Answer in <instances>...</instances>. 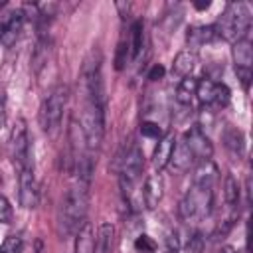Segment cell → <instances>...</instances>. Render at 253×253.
I'll return each mask as SVG.
<instances>
[{
    "label": "cell",
    "instance_id": "1",
    "mask_svg": "<svg viewBox=\"0 0 253 253\" xmlns=\"http://www.w3.org/2000/svg\"><path fill=\"white\" fill-rule=\"evenodd\" d=\"M101 59L89 57L83 61L79 73V95H81V130L87 148L99 150L105 136V85L101 73Z\"/></svg>",
    "mask_w": 253,
    "mask_h": 253
},
{
    "label": "cell",
    "instance_id": "2",
    "mask_svg": "<svg viewBox=\"0 0 253 253\" xmlns=\"http://www.w3.org/2000/svg\"><path fill=\"white\" fill-rule=\"evenodd\" d=\"M89 206V184L73 178V184L61 194L57 206V231L61 235L75 233L87 215Z\"/></svg>",
    "mask_w": 253,
    "mask_h": 253
},
{
    "label": "cell",
    "instance_id": "3",
    "mask_svg": "<svg viewBox=\"0 0 253 253\" xmlns=\"http://www.w3.org/2000/svg\"><path fill=\"white\" fill-rule=\"evenodd\" d=\"M144 168V156L142 150L138 146V142H134V138H128L123 142L117 160H115V170L119 172V182H121V190L125 194V200H128V204H132V194H134V186L142 174Z\"/></svg>",
    "mask_w": 253,
    "mask_h": 253
},
{
    "label": "cell",
    "instance_id": "4",
    "mask_svg": "<svg viewBox=\"0 0 253 253\" xmlns=\"http://www.w3.org/2000/svg\"><path fill=\"white\" fill-rule=\"evenodd\" d=\"M213 206V182L194 180L192 188L180 202V215L188 223H198L206 219Z\"/></svg>",
    "mask_w": 253,
    "mask_h": 253
},
{
    "label": "cell",
    "instance_id": "5",
    "mask_svg": "<svg viewBox=\"0 0 253 253\" xmlns=\"http://www.w3.org/2000/svg\"><path fill=\"white\" fill-rule=\"evenodd\" d=\"M251 28V10L245 2H229L219 16L217 24L213 26L215 34L227 42H239L247 38Z\"/></svg>",
    "mask_w": 253,
    "mask_h": 253
},
{
    "label": "cell",
    "instance_id": "6",
    "mask_svg": "<svg viewBox=\"0 0 253 253\" xmlns=\"http://www.w3.org/2000/svg\"><path fill=\"white\" fill-rule=\"evenodd\" d=\"M65 101H67V87L59 85L55 87L42 103L40 107V125L45 132L53 134L61 123L63 117V109H65Z\"/></svg>",
    "mask_w": 253,
    "mask_h": 253
},
{
    "label": "cell",
    "instance_id": "7",
    "mask_svg": "<svg viewBox=\"0 0 253 253\" xmlns=\"http://www.w3.org/2000/svg\"><path fill=\"white\" fill-rule=\"evenodd\" d=\"M8 152L12 162L22 168L28 160H32V146H30V138H28V126L24 119H18L10 130V138H8Z\"/></svg>",
    "mask_w": 253,
    "mask_h": 253
},
{
    "label": "cell",
    "instance_id": "8",
    "mask_svg": "<svg viewBox=\"0 0 253 253\" xmlns=\"http://www.w3.org/2000/svg\"><path fill=\"white\" fill-rule=\"evenodd\" d=\"M196 97L206 107H225L229 103V87L225 83H217L211 79H198Z\"/></svg>",
    "mask_w": 253,
    "mask_h": 253
},
{
    "label": "cell",
    "instance_id": "9",
    "mask_svg": "<svg viewBox=\"0 0 253 253\" xmlns=\"http://www.w3.org/2000/svg\"><path fill=\"white\" fill-rule=\"evenodd\" d=\"M38 200H40V192L34 174V160H28L20 168V204L26 210H34L38 206Z\"/></svg>",
    "mask_w": 253,
    "mask_h": 253
},
{
    "label": "cell",
    "instance_id": "10",
    "mask_svg": "<svg viewBox=\"0 0 253 253\" xmlns=\"http://www.w3.org/2000/svg\"><path fill=\"white\" fill-rule=\"evenodd\" d=\"M184 144L188 146V150L194 154L196 160L204 162V160H210L211 154H213V146L210 142V138L206 136V132L200 128V126H192L190 130L184 132L182 136Z\"/></svg>",
    "mask_w": 253,
    "mask_h": 253
},
{
    "label": "cell",
    "instance_id": "11",
    "mask_svg": "<svg viewBox=\"0 0 253 253\" xmlns=\"http://www.w3.org/2000/svg\"><path fill=\"white\" fill-rule=\"evenodd\" d=\"M162 196H164V180H162V176L158 172L146 176V180L142 184V192H140V200L144 202V206L148 210H154L160 204Z\"/></svg>",
    "mask_w": 253,
    "mask_h": 253
},
{
    "label": "cell",
    "instance_id": "12",
    "mask_svg": "<svg viewBox=\"0 0 253 253\" xmlns=\"http://www.w3.org/2000/svg\"><path fill=\"white\" fill-rule=\"evenodd\" d=\"M174 134L172 132H166L158 138V144L154 148V154H152V164L156 170H162L170 164V158H172V152H174Z\"/></svg>",
    "mask_w": 253,
    "mask_h": 253
},
{
    "label": "cell",
    "instance_id": "13",
    "mask_svg": "<svg viewBox=\"0 0 253 253\" xmlns=\"http://www.w3.org/2000/svg\"><path fill=\"white\" fill-rule=\"evenodd\" d=\"M233 61H235V71H251L253 65V47L249 38H243L239 42H233Z\"/></svg>",
    "mask_w": 253,
    "mask_h": 253
},
{
    "label": "cell",
    "instance_id": "14",
    "mask_svg": "<svg viewBox=\"0 0 253 253\" xmlns=\"http://www.w3.org/2000/svg\"><path fill=\"white\" fill-rule=\"evenodd\" d=\"M221 140H223V146L229 150L231 156L239 158L243 154V150H245V136H243V132L237 126L227 125L223 128V132H221Z\"/></svg>",
    "mask_w": 253,
    "mask_h": 253
},
{
    "label": "cell",
    "instance_id": "15",
    "mask_svg": "<svg viewBox=\"0 0 253 253\" xmlns=\"http://www.w3.org/2000/svg\"><path fill=\"white\" fill-rule=\"evenodd\" d=\"M215 36H217V34H215V30H213V26H192V28H188L186 42H188V45H190L192 51H194V49H198V47H202V45L213 42Z\"/></svg>",
    "mask_w": 253,
    "mask_h": 253
},
{
    "label": "cell",
    "instance_id": "16",
    "mask_svg": "<svg viewBox=\"0 0 253 253\" xmlns=\"http://www.w3.org/2000/svg\"><path fill=\"white\" fill-rule=\"evenodd\" d=\"M95 251V229L89 221L75 231V253H93Z\"/></svg>",
    "mask_w": 253,
    "mask_h": 253
},
{
    "label": "cell",
    "instance_id": "17",
    "mask_svg": "<svg viewBox=\"0 0 253 253\" xmlns=\"http://www.w3.org/2000/svg\"><path fill=\"white\" fill-rule=\"evenodd\" d=\"M24 20H26V16H24V12H22V10H12L10 22H8L6 32H4V36H2V40H0L6 47L14 45V43H16V40L20 38L22 28H24Z\"/></svg>",
    "mask_w": 253,
    "mask_h": 253
},
{
    "label": "cell",
    "instance_id": "18",
    "mask_svg": "<svg viewBox=\"0 0 253 253\" xmlns=\"http://www.w3.org/2000/svg\"><path fill=\"white\" fill-rule=\"evenodd\" d=\"M115 245V225L101 223L95 233V251L93 253H111Z\"/></svg>",
    "mask_w": 253,
    "mask_h": 253
},
{
    "label": "cell",
    "instance_id": "19",
    "mask_svg": "<svg viewBox=\"0 0 253 253\" xmlns=\"http://www.w3.org/2000/svg\"><path fill=\"white\" fill-rule=\"evenodd\" d=\"M196 63H198V57H196V53L194 51H190V49H186V51H180L176 57H174V63H172V73H176L178 77H190V73H192V69L196 67Z\"/></svg>",
    "mask_w": 253,
    "mask_h": 253
},
{
    "label": "cell",
    "instance_id": "20",
    "mask_svg": "<svg viewBox=\"0 0 253 253\" xmlns=\"http://www.w3.org/2000/svg\"><path fill=\"white\" fill-rule=\"evenodd\" d=\"M170 162H172L178 170H188V168L196 162V158H194V154L188 150V146L184 144V140H180V142L174 144V152H172Z\"/></svg>",
    "mask_w": 253,
    "mask_h": 253
},
{
    "label": "cell",
    "instance_id": "21",
    "mask_svg": "<svg viewBox=\"0 0 253 253\" xmlns=\"http://www.w3.org/2000/svg\"><path fill=\"white\" fill-rule=\"evenodd\" d=\"M142 40H144V28H142V20H134L128 28V43H130V57H138L140 49H142Z\"/></svg>",
    "mask_w": 253,
    "mask_h": 253
},
{
    "label": "cell",
    "instance_id": "22",
    "mask_svg": "<svg viewBox=\"0 0 253 253\" xmlns=\"http://www.w3.org/2000/svg\"><path fill=\"white\" fill-rule=\"evenodd\" d=\"M130 43H128V32L121 36L119 43H117V51H115V69L117 71H123L128 61H130Z\"/></svg>",
    "mask_w": 253,
    "mask_h": 253
},
{
    "label": "cell",
    "instance_id": "23",
    "mask_svg": "<svg viewBox=\"0 0 253 253\" xmlns=\"http://www.w3.org/2000/svg\"><path fill=\"white\" fill-rule=\"evenodd\" d=\"M196 87H198V79L194 77H184L178 87H176V101L180 105H190L192 97L196 95Z\"/></svg>",
    "mask_w": 253,
    "mask_h": 253
},
{
    "label": "cell",
    "instance_id": "24",
    "mask_svg": "<svg viewBox=\"0 0 253 253\" xmlns=\"http://www.w3.org/2000/svg\"><path fill=\"white\" fill-rule=\"evenodd\" d=\"M223 200H225V204L227 206H237V202H239V184H237V180L233 178V174H225V178H223Z\"/></svg>",
    "mask_w": 253,
    "mask_h": 253
},
{
    "label": "cell",
    "instance_id": "25",
    "mask_svg": "<svg viewBox=\"0 0 253 253\" xmlns=\"http://www.w3.org/2000/svg\"><path fill=\"white\" fill-rule=\"evenodd\" d=\"M0 253H24V243L20 235H8L0 247Z\"/></svg>",
    "mask_w": 253,
    "mask_h": 253
},
{
    "label": "cell",
    "instance_id": "26",
    "mask_svg": "<svg viewBox=\"0 0 253 253\" xmlns=\"http://www.w3.org/2000/svg\"><path fill=\"white\" fill-rule=\"evenodd\" d=\"M134 249H136L138 253H154V251H156V241H154L150 235L142 233V235H138V237L134 239Z\"/></svg>",
    "mask_w": 253,
    "mask_h": 253
},
{
    "label": "cell",
    "instance_id": "27",
    "mask_svg": "<svg viewBox=\"0 0 253 253\" xmlns=\"http://www.w3.org/2000/svg\"><path fill=\"white\" fill-rule=\"evenodd\" d=\"M140 132H142V136H146V138H156V140L162 136L160 126H158L156 123H150V121L140 123Z\"/></svg>",
    "mask_w": 253,
    "mask_h": 253
},
{
    "label": "cell",
    "instance_id": "28",
    "mask_svg": "<svg viewBox=\"0 0 253 253\" xmlns=\"http://www.w3.org/2000/svg\"><path fill=\"white\" fill-rule=\"evenodd\" d=\"M12 221V206L4 194H0V223H10Z\"/></svg>",
    "mask_w": 253,
    "mask_h": 253
},
{
    "label": "cell",
    "instance_id": "29",
    "mask_svg": "<svg viewBox=\"0 0 253 253\" xmlns=\"http://www.w3.org/2000/svg\"><path fill=\"white\" fill-rule=\"evenodd\" d=\"M202 249H204V237L202 233H194L186 245V253H202Z\"/></svg>",
    "mask_w": 253,
    "mask_h": 253
},
{
    "label": "cell",
    "instance_id": "30",
    "mask_svg": "<svg viewBox=\"0 0 253 253\" xmlns=\"http://www.w3.org/2000/svg\"><path fill=\"white\" fill-rule=\"evenodd\" d=\"M164 73H166V69H164V65H160V63H154L152 67H150V71H148V79L150 81H158V79H162L164 77Z\"/></svg>",
    "mask_w": 253,
    "mask_h": 253
},
{
    "label": "cell",
    "instance_id": "31",
    "mask_svg": "<svg viewBox=\"0 0 253 253\" xmlns=\"http://www.w3.org/2000/svg\"><path fill=\"white\" fill-rule=\"evenodd\" d=\"M10 16H12V10L0 12V40H2L4 32H6V26H8V22H10Z\"/></svg>",
    "mask_w": 253,
    "mask_h": 253
},
{
    "label": "cell",
    "instance_id": "32",
    "mask_svg": "<svg viewBox=\"0 0 253 253\" xmlns=\"http://www.w3.org/2000/svg\"><path fill=\"white\" fill-rule=\"evenodd\" d=\"M4 123H6V97L0 91V128L4 126Z\"/></svg>",
    "mask_w": 253,
    "mask_h": 253
},
{
    "label": "cell",
    "instance_id": "33",
    "mask_svg": "<svg viewBox=\"0 0 253 253\" xmlns=\"http://www.w3.org/2000/svg\"><path fill=\"white\" fill-rule=\"evenodd\" d=\"M194 8L196 10H206V8H210V2L206 0V2H194Z\"/></svg>",
    "mask_w": 253,
    "mask_h": 253
},
{
    "label": "cell",
    "instance_id": "34",
    "mask_svg": "<svg viewBox=\"0 0 253 253\" xmlns=\"http://www.w3.org/2000/svg\"><path fill=\"white\" fill-rule=\"evenodd\" d=\"M217 253H235V249H233V247H229V245H225V247H221Z\"/></svg>",
    "mask_w": 253,
    "mask_h": 253
},
{
    "label": "cell",
    "instance_id": "35",
    "mask_svg": "<svg viewBox=\"0 0 253 253\" xmlns=\"http://www.w3.org/2000/svg\"><path fill=\"white\" fill-rule=\"evenodd\" d=\"M239 253H249V247H245L243 251H239Z\"/></svg>",
    "mask_w": 253,
    "mask_h": 253
}]
</instances>
